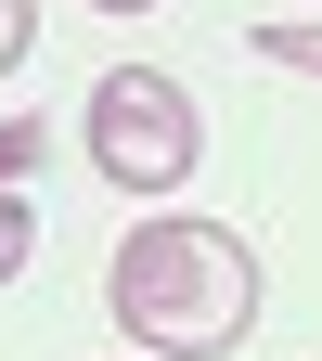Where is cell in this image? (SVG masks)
<instances>
[{
    "mask_svg": "<svg viewBox=\"0 0 322 361\" xmlns=\"http://www.w3.org/2000/svg\"><path fill=\"white\" fill-rule=\"evenodd\" d=\"M194 155H206V129H194V90L180 78H155V65H116L104 90H90V168L116 180V194H180L194 180Z\"/></svg>",
    "mask_w": 322,
    "mask_h": 361,
    "instance_id": "cell-2",
    "label": "cell"
},
{
    "mask_svg": "<svg viewBox=\"0 0 322 361\" xmlns=\"http://www.w3.org/2000/svg\"><path fill=\"white\" fill-rule=\"evenodd\" d=\"M39 168V116H0V180H26Z\"/></svg>",
    "mask_w": 322,
    "mask_h": 361,
    "instance_id": "cell-6",
    "label": "cell"
},
{
    "mask_svg": "<svg viewBox=\"0 0 322 361\" xmlns=\"http://www.w3.org/2000/svg\"><path fill=\"white\" fill-rule=\"evenodd\" d=\"M26 39H39V0H0V78L26 65Z\"/></svg>",
    "mask_w": 322,
    "mask_h": 361,
    "instance_id": "cell-5",
    "label": "cell"
},
{
    "mask_svg": "<svg viewBox=\"0 0 322 361\" xmlns=\"http://www.w3.org/2000/svg\"><path fill=\"white\" fill-rule=\"evenodd\" d=\"M104 310L129 323V348L155 361H219L258 336V258L245 233L219 219H142L116 258H104Z\"/></svg>",
    "mask_w": 322,
    "mask_h": 361,
    "instance_id": "cell-1",
    "label": "cell"
},
{
    "mask_svg": "<svg viewBox=\"0 0 322 361\" xmlns=\"http://www.w3.org/2000/svg\"><path fill=\"white\" fill-rule=\"evenodd\" d=\"M258 65H297V78H322V26H258Z\"/></svg>",
    "mask_w": 322,
    "mask_h": 361,
    "instance_id": "cell-4",
    "label": "cell"
},
{
    "mask_svg": "<svg viewBox=\"0 0 322 361\" xmlns=\"http://www.w3.org/2000/svg\"><path fill=\"white\" fill-rule=\"evenodd\" d=\"M142 361H155V348H142Z\"/></svg>",
    "mask_w": 322,
    "mask_h": 361,
    "instance_id": "cell-8",
    "label": "cell"
},
{
    "mask_svg": "<svg viewBox=\"0 0 322 361\" xmlns=\"http://www.w3.org/2000/svg\"><path fill=\"white\" fill-rule=\"evenodd\" d=\"M26 258H39V194H26V180H0V284H13Z\"/></svg>",
    "mask_w": 322,
    "mask_h": 361,
    "instance_id": "cell-3",
    "label": "cell"
},
{
    "mask_svg": "<svg viewBox=\"0 0 322 361\" xmlns=\"http://www.w3.org/2000/svg\"><path fill=\"white\" fill-rule=\"evenodd\" d=\"M90 13H142V0H90Z\"/></svg>",
    "mask_w": 322,
    "mask_h": 361,
    "instance_id": "cell-7",
    "label": "cell"
}]
</instances>
